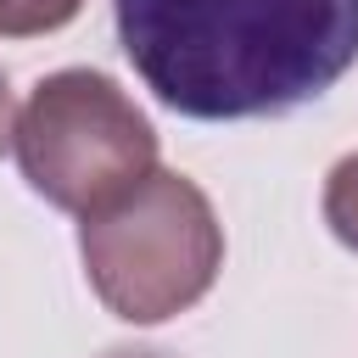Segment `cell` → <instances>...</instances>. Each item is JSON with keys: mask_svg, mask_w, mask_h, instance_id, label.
Here are the masks:
<instances>
[{"mask_svg": "<svg viewBox=\"0 0 358 358\" xmlns=\"http://www.w3.org/2000/svg\"><path fill=\"white\" fill-rule=\"evenodd\" d=\"M101 358H173V352H162V347H112Z\"/></svg>", "mask_w": 358, "mask_h": 358, "instance_id": "obj_7", "label": "cell"}, {"mask_svg": "<svg viewBox=\"0 0 358 358\" xmlns=\"http://www.w3.org/2000/svg\"><path fill=\"white\" fill-rule=\"evenodd\" d=\"M324 224L347 252H358V151L324 173Z\"/></svg>", "mask_w": 358, "mask_h": 358, "instance_id": "obj_4", "label": "cell"}, {"mask_svg": "<svg viewBox=\"0 0 358 358\" xmlns=\"http://www.w3.org/2000/svg\"><path fill=\"white\" fill-rule=\"evenodd\" d=\"M11 129H17V101H11V84L0 73V151L11 145Z\"/></svg>", "mask_w": 358, "mask_h": 358, "instance_id": "obj_6", "label": "cell"}, {"mask_svg": "<svg viewBox=\"0 0 358 358\" xmlns=\"http://www.w3.org/2000/svg\"><path fill=\"white\" fill-rule=\"evenodd\" d=\"M112 17L145 90L201 123L280 117L358 62V0H112Z\"/></svg>", "mask_w": 358, "mask_h": 358, "instance_id": "obj_1", "label": "cell"}, {"mask_svg": "<svg viewBox=\"0 0 358 358\" xmlns=\"http://www.w3.org/2000/svg\"><path fill=\"white\" fill-rule=\"evenodd\" d=\"M11 145L28 190L78 218L157 168L151 117L117 78L95 67H62L39 78L17 112Z\"/></svg>", "mask_w": 358, "mask_h": 358, "instance_id": "obj_3", "label": "cell"}, {"mask_svg": "<svg viewBox=\"0 0 358 358\" xmlns=\"http://www.w3.org/2000/svg\"><path fill=\"white\" fill-rule=\"evenodd\" d=\"M84 0H0V39H39L67 28Z\"/></svg>", "mask_w": 358, "mask_h": 358, "instance_id": "obj_5", "label": "cell"}, {"mask_svg": "<svg viewBox=\"0 0 358 358\" xmlns=\"http://www.w3.org/2000/svg\"><path fill=\"white\" fill-rule=\"evenodd\" d=\"M78 257L123 324H162L196 308L224 268V224L207 190L173 168H151L78 224Z\"/></svg>", "mask_w": 358, "mask_h": 358, "instance_id": "obj_2", "label": "cell"}]
</instances>
